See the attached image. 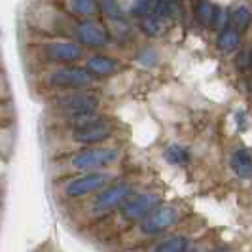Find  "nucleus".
I'll list each match as a JSON object with an SVG mask.
<instances>
[{
    "mask_svg": "<svg viewBox=\"0 0 252 252\" xmlns=\"http://www.w3.org/2000/svg\"><path fill=\"white\" fill-rule=\"evenodd\" d=\"M64 127L68 129V139L74 146H99L112 139L114 127L110 120H106L101 112L84 114L64 120Z\"/></svg>",
    "mask_w": 252,
    "mask_h": 252,
    "instance_id": "f257e3e1",
    "label": "nucleus"
},
{
    "mask_svg": "<svg viewBox=\"0 0 252 252\" xmlns=\"http://www.w3.org/2000/svg\"><path fill=\"white\" fill-rule=\"evenodd\" d=\"M32 59L44 66H61L76 64L86 57V48L78 44L74 38L55 36L44 42H38L32 48Z\"/></svg>",
    "mask_w": 252,
    "mask_h": 252,
    "instance_id": "f03ea898",
    "label": "nucleus"
},
{
    "mask_svg": "<svg viewBox=\"0 0 252 252\" xmlns=\"http://www.w3.org/2000/svg\"><path fill=\"white\" fill-rule=\"evenodd\" d=\"M120 159V148L116 146H86L78 148L63 158V165L68 173H89V171H104Z\"/></svg>",
    "mask_w": 252,
    "mask_h": 252,
    "instance_id": "7ed1b4c3",
    "label": "nucleus"
},
{
    "mask_svg": "<svg viewBox=\"0 0 252 252\" xmlns=\"http://www.w3.org/2000/svg\"><path fill=\"white\" fill-rule=\"evenodd\" d=\"M95 78L86 66L80 64H61L50 66L40 76V86L51 89L55 93L72 91V89H88L93 86Z\"/></svg>",
    "mask_w": 252,
    "mask_h": 252,
    "instance_id": "20e7f679",
    "label": "nucleus"
},
{
    "mask_svg": "<svg viewBox=\"0 0 252 252\" xmlns=\"http://www.w3.org/2000/svg\"><path fill=\"white\" fill-rule=\"evenodd\" d=\"M51 108L61 118H76L84 114L99 112L101 108V95L95 89H72V91H63L57 93L51 99Z\"/></svg>",
    "mask_w": 252,
    "mask_h": 252,
    "instance_id": "39448f33",
    "label": "nucleus"
},
{
    "mask_svg": "<svg viewBox=\"0 0 252 252\" xmlns=\"http://www.w3.org/2000/svg\"><path fill=\"white\" fill-rule=\"evenodd\" d=\"M112 184V175L108 171H89V173H74L70 177H66L61 182V195L64 199H86L95 193H99L101 189Z\"/></svg>",
    "mask_w": 252,
    "mask_h": 252,
    "instance_id": "423d86ee",
    "label": "nucleus"
},
{
    "mask_svg": "<svg viewBox=\"0 0 252 252\" xmlns=\"http://www.w3.org/2000/svg\"><path fill=\"white\" fill-rule=\"evenodd\" d=\"M133 193L135 189L129 182H114L93 195V199L89 203V213L93 216L108 215L116 209H120Z\"/></svg>",
    "mask_w": 252,
    "mask_h": 252,
    "instance_id": "0eeeda50",
    "label": "nucleus"
},
{
    "mask_svg": "<svg viewBox=\"0 0 252 252\" xmlns=\"http://www.w3.org/2000/svg\"><path fill=\"white\" fill-rule=\"evenodd\" d=\"M70 36L74 38L78 44H82L84 48H88V50H104L112 42L110 31L104 25H101L99 21H93V19L76 21Z\"/></svg>",
    "mask_w": 252,
    "mask_h": 252,
    "instance_id": "6e6552de",
    "label": "nucleus"
},
{
    "mask_svg": "<svg viewBox=\"0 0 252 252\" xmlns=\"http://www.w3.org/2000/svg\"><path fill=\"white\" fill-rule=\"evenodd\" d=\"M161 205V195L158 191H135L122 207L120 216L124 222H142Z\"/></svg>",
    "mask_w": 252,
    "mask_h": 252,
    "instance_id": "1a4fd4ad",
    "label": "nucleus"
},
{
    "mask_svg": "<svg viewBox=\"0 0 252 252\" xmlns=\"http://www.w3.org/2000/svg\"><path fill=\"white\" fill-rule=\"evenodd\" d=\"M178 222V209L173 205H159L154 213L140 222V231L144 235H159Z\"/></svg>",
    "mask_w": 252,
    "mask_h": 252,
    "instance_id": "9d476101",
    "label": "nucleus"
},
{
    "mask_svg": "<svg viewBox=\"0 0 252 252\" xmlns=\"http://www.w3.org/2000/svg\"><path fill=\"white\" fill-rule=\"evenodd\" d=\"M89 72L93 74V78H110V76L118 74L122 70V63L118 59H114L110 55H104V53H93L86 59V64Z\"/></svg>",
    "mask_w": 252,
    "mask_h": 252,
    "instance_id": "9b49d317",
    "label": "nucleus"
},
{
    "mask_svg": "<svg viewBox=\"0 0 252 252\" xmlns=\"http://www.w3.org/2000/svg\"><path fill=\"white\" fill-rule=\"evenodd\" d=\"M63 8L76 19H91L99 10V0H63Z\"/></svg>",
    "mask_w": 252,
    "mask_h": 252,
    "instance_id": "f8f14e48",
    "label": "nucleus"
},
{
    "mask_svg": "<svg viewBox=\"0 0 252 252\" xmlns=\"http://www.w3.org/2000/svg\"><path fill=\"white\" fill-rule=\"evenodd\" d=\"M167 23H169V19H165L163 15H159V13L152 12L142 17L140 29H142L144 34L156 38V36H161L165 31H167Z\"/></svg>",
    "mask_w": 252,
    "mask_h": 252,
    "instance_id": "ddd939ff",
    "label": "nucleus"
},
{
    "mask_svg": "<svg viewBox=\"0 0 252 252\" xmlns=\"http://www.w3.org/2000/svg\"><path fill=\"white\" fill-rule=\"evenodd\" d=\"M231 167L235 171V175L243 180L252 178V156L247 150H237L231 156Z\"/></svg>",
    "mask_w": 252,
    "mask_h": 252,
    "instance_id": "4468645a",
    "label": "nucleus"
},
{
    "mask_svg": "<svg viewBox=\"0 0 252 252\" xmlns=\"http://www.w3.org/2000/svg\"><path fill=\"white\" fill-rule=\"evenodd\" d=\"M188 237H184V235H171L167 239L159 241L152 249V252H188Z\"/></svg>",
    "mask_w": 252,
    "mask_h": 252,
    "instance_id": "2eb2a0df",
    "label": "nucleus"
},
{
    "mask_svg": "<svg viewBox=\"0 0 252 252\" xmlns=\"http://www.w3.org/2000/svg\"><path fill=\"white\" fill-rule=\"evenodd\" d=\"M241 42V32L237 29H224L218 36V48L222 51H233Z\"/></svg>",
    "mask_w": 252,
    "mask_h": 252,
    "instance_id": "dca6fc26",
    "label": "nucleus"
},
{
    "mask_svg": "<svg viewBox=\"0 0 252 252\" xmlns=\"http://www.w3.org/2000/svg\"><path fill=\"white\" fill-rule=\"evenodd\" d=\"M163 156L171 165H186L189 161V152L180 144H169Z\"/></svg>",
    "mask_w": 252,
    "mask_h": 252,
    "instance_id": "f3484780",
    "label": "nucleus"
},
{
    "mask_svg": "<svg viewBox=\"0 0 252 252\" xmlns=\"http://www.w3.org/2000/svg\"><path fill=\"white\" fill-rule=\"evenodd\" d=\"M215 15H216V8L209 2V0H201L197 10H195V17L197 21L205 27H213L215 23Z\"/></svg>",
    "mask_w": 252,
    "mask_h": 252,
    "instance_id": "a211bd4d",
    "label": "nucleus"
},
{
    "mask_svg": "<svg viewBox=\"0 0 252 252\" xmlns=\"http://www.w3.org/2000/svg\"><path fill=\"white\" fill-rule=\"evenodd\" d=\"M99 10L108 19H124V8L120 0H99Z\"/></svg>",
    "mask_w": 252,
    "mask_h": 252,
    "instance_id": "6ab92c4d",
    "label": "nucleus"
},
{
    "mask_svg": "<svg viewBox=\"0 0 252 252\" xmlns=\"http://www.w3.org/2000/svg\"><path fill=\"white\" fill-rule=\"evenodd\" d=\"M251 19H252L251 10L247 6H239L235 12L231 13V25H233V29H237L239 32L251 25Z\"/></svg>",
    "mask_w": 252,
    "mask_h": 252,
    "instance_id": "aec40b11",
    "label": "nucleus"
},
{
    "mask_svg": "<svg viewBox=\"0 0 252 252\" xmlns=\"http://www.w3.org/2000/svg\"><path fill=\"white\" fill-rule=\"evenodd\" d=\"M137 59H139V63L142 64V66L152 68V66H156V64L159 63V53L154 50V48H144V50L139 51Z\"/></svg>",
    "mask_w": 252,
    "mask_h": 252,
    "instance_id": "412c9836",
    "label": "nucleus"
},
{
    "mask_svg": "<svg viewBox=\"0 0 252 252\" xmlns=\"http://www.w3.org/2000/svg\"><path fill=\"white\" fill-rule=\"evenodd\" d=\"M12 142H13L12 131H10L6 126H0V154H4L6 150H10V148H12Z\"/></svg>",
    "mask_w": 252,
    "mask_h": 252,
    "instance_id": "4be33fe9",
    "label": "nucleus"
},
{
    "mask_svg": "<svg viewBox=\"0 0 252 252\" xmlns=\"http://www.w3.org/2000/svg\"><path fill=\"white\" fill-rule=\"evenodd\" d=\"M12 118H13V110H12V106H10V102L0 101V126L10 124Z\"/></svg>",
    "mask_w": 252,
    "mask_h": 252,
    "instance_id": "5701e85b",
    "label": "nucleus"
},
{
    "mask_svg": "<svg viewBox=\"0 0 252 252\" xmlns=\"http://www.w3.org/2000/svg\"><path fill=\"white\" fill-rule=\"evenodd\" d=\"M229 21H231V15H227L226 10H216L215 23H213V27H215V29H224Z\"/></svg>",
    "mask_w": 252,
    "mask_h": 252,
    "instance_id": "b1692460",
    "label": "nucleus"
},
{
    "mask_svg": "<svg viewBox=\"0 0 252 252\" xmlns=\"http://www.w3.org/2000/svg\"><path fill=\"white\" fill-rule=\"evenodd\" d=\"M8 97H10V84H8V78L4 74V70H0V101H4Z\"/></svg>",
    "mask_w": 252,
    "mask_h": 252,
    "instance_id": "393cba45",
    "label": "nucleus"
},
{
    "mask_svg": "<svg viewBox=\"0 0 252 252\" xmlns=\"http://www.w3.org/2000/svg\"><path fill=\"white\" fill-rule=\"evenodd\" d=\"M188 252H207L203 247H191V249H188Z\"/></svg>",
    "mask_w": 252,
    "mask_h": 252,
    "instance_id": "a878e982",
    "label": "nucleus"
},
{
    "mask_svg": "<svg viewBox=\"0 0 252 252\" xmlns=\"http://www.w3.org/2000/svg\"><path fill=\"white\" fill-rule=\"evenodd\" d=\"M216 252H229V249H226V247H220V249H216Z\"/></svg>",
    "mask_w": 252,
    "mask_h": 252,
    "instance_id": "bb28decb",
    "label": "nucleus"
},
{
    "mask_svg": "<svg viewBox=\"0 0 252 252\" xmlns=\"http://www.w3.org/2000/svg\"><path fill=\"white\" fill-rule=\"evenodd\" d=\"M0 70H4V63H2V57H0Z\"/></svg>",
    "mask_w": 252,
    "mask_h": 252,
    "instance_id": "cd10ccee",
    "label": "nucleus"
}]
</instances>
